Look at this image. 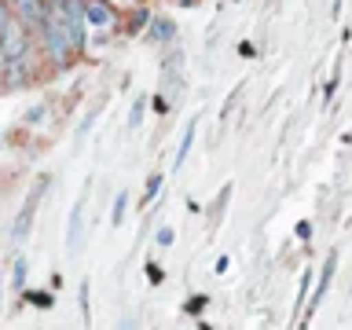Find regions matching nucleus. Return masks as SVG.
<instances>
[{
    "label": "nucleus",
    "mask_w": 352,
    "mask_h": 330,
    "mask_svg": "<svg viewBox=\"0 0 352 330\" xmlns=\"http://www.w3.org/2000/svg\"><path fill=\"white\" fill-rule=\"evenodd\" d=\"M154 242H158V246H162V250H169V246H173V242H176V231H173L169 224H165V228H158V235H154Z\"/></svg>",
    "instance_id": "obj_15"
},
{
    "label": "nucleus",
    "mask_w": 352,
    "mask_h": 330,
    "mask_svg": "<svg viewBox=\"0 0 352 330\" xmlns=\"http://www.w3.org/2000/svg\"><path fill=\"white\" fill-rule=\"evenodd\" d=\"M125 4H132V8H143V4H147V0H125Z\"/></svg>",
    "instance_id": "obj_27"
},
{
    "label": "nucleus",
    "mask_w": 352,
    "mask_h": 330,
    "mask_svg": "<svg viewBox=\"0 0 352 330\" xmlns=\"http://www.w3.org/2000/svg\"><path fill=\"white\" fill-rule=\"evenodd\" d=\"M195 136H198V118L187 121V129H184V136H180V147H176V169L187 162V154H191V147H195Z\"/></svg>",
    "instance_id": "obj_9"
},
{
    "label": "nucleus",
    "mask_w": 352,
    "mask_h": 330,
    "mask_svg": "<svg viewBox=\"0 0 352 330\" xmlns=\"http://www.w3.org/2000/svg\"><path fill=\"white\" fill-rule=\"evenodd\" d=\"M151 103H154V114H169V99H165L162 92H158V96H154V99H151Z\"/></svg>",
    "instance_id": "obj_19"
},
{
    "label": "nucleus",
    "mask_w": 352,
    "mask_h": 330,
    "mask_svg": "<svg viewBox=\"0 0 352 330\" xmlns=\"http://www.w3.org/2000/svg\"><path fill=\"white\" fill-rule=\"evenodd\" d=\"M297 235L308 242V239H312V224H297Z\"/></svg>",
    "instance_id": "obj_25"
},
{
    "label": "nucleus",
    "mask_w": 352,
    "mask_h": 330,
    "mask_svg": "<svg viewBox=\"0 0 352 330\" xmlns=\"http://www.w3.org/2000/svg\"><path fill=\"white\" fill-rule=\"evenodd\" d=\"M162 173H151L147 176V184H143V202H154V198H158V191H162Z\"/></svg>",
    "instance_id": "obj_13"
},
{
    "label": "nucleus",
    "mask_w": 352,
    "mask_h": 330,
    "mask_svg": "<svg viewBox=\"0 0 352 330\" xmlns=\"http://www.w3.org/2000/svg\"><path fill=\"white\" fill-rule=\"evenodd\" d=\"M118 330H140V327H136V316H129V312H125V316L118 319Z\"/></svg>",
    "instance_id": "obj_20"
},
{
    "label": "nucleus",
    "mask_w": 352,
    "mask_h": 330,
    "mask_svg": "<svg viewBox=\"0 0 352 330\" xmlns=\"http://www.w3.org/2000/svg\"><path fill=\"white\" fill-rule=\"evenodd\" d=\"M33 48H37V33L30 26H22L15 19L11 26L0 33V63H19V59H30Z\"/></svg>",
    "instance_id": "obj_2"
},
{
    "label": "nucleus",
    "mask_w": 352,
    "mask_h": 330,
    "mask_svg": "<svg viewBox=\"0 0 352 330\" xmlns=\"http://www.w3.org/2000/svg\"><path fill=\"white\" fill-rule=\"evenodd\" d=\"M202 305H206V297H202V294H195L191 301H187V312H191V316H198V308H202Z\"/></svg>",
    "instance_id": "obj_21"
},
{
    "label": "nucleus",
    "mask_w": 352,
    "mask_h": 330,
    "mask_svg": "<svg viewBox=\"0 0 352 330\" xmlns=\"http://www.w3.org/2000/svg\"><path fill=\"white\" fill-rule=\"evenodd\" d=\"M147 275H151V283H154V286L162 283V268H158V264H147Z\"/></svg>",
    "instance_id": "obj_23"
},
{
    "label": "nucleus",
    "mask_w": 352,
    "mask_h": 330,
    "mask_svg": "<svg viewBox=\"0 0 352 330\" xmlns=\"http://www.w3.org/2000/svg\"><path fill=\"white\" fill-rule=\"evenodd\" d=\"M44 114H48V110H44V107H37V110H30V114H26V125H37V121H41Z\"/></svg>",
    "instance_id": "obj_22"
},
{
    "label": "nucleus",
    "mask_w": 352,
    "mask_h": 330,
    "mask_svg": "<svg viewBox=\"0 0 352 330\" xmlns=\"http://www.w3.org/2000/svg\"><path fill=\"white\" fill-rule=\"evenodd\" d=\"M151 19H154V15H151L147 8H136V11L129 15V22H125V30H129V33H143V30L151 26Z\"/></svg>",
    "instance_id": "obj_10"
},
{
    "label": "nucleus",
    "mask_w": 352,
    "mask_h": 330,
    "mask_svg": "<svg viewBox=\"0 0 352 330\" xmlns=\"http://www.w3.org/2000/svg\"><path fill=\"white\" fill-rule=\"evenodd\" d=\"M125 213H129V191H118L114 209H110V224L121 228V224H125Z\"/></svg>",
    "instance_id": "obj_11"
},
{
    "label": "nucleus",
    "mask_w": 352,
    "mask_h": 330,
    "mask_svg": "<svg viewBox=\"0 0 352 330\" xmlns=\"http://www.w3.org/2000/svg\"><path fill=\"white\" fill-rule=\"evenodd\" d=\"M143 110H147V96H136L132 99V110H129V132H136L143 125Z\"/></svg>",
    "instance_id": "obj_12"
},
{
    "label": "nucleus",
    "mask_w": 352,
    "mask_h": 330,
    "mask_svg": "<svg viewBox=\"0 0 352 330\" xmlns=\"http://www.w3.org/2000/svg\"><path fill=\"white\" fill-rule=\"evenodd\" d=\"M37 44H41V52L48 55V63L55 66V70H66V66H70V63L77 59V52H74V41H70V33H66L63 19L55 15L52 8L44 11L41 26H37Z\"/></svg>",
    "instance_id": "obj_1"
},
{
    "label": "nucleus",
    "mask_w": 352,
    "mask_h": 330,
    "mask_svg": "<svg viewBox=\"0 0 352 330\" xmlns=\"http://www.w3.org/2000/svg\"><path fill=\"white\" fill-rule=\"evenodd\" d=\"M334 272H338V253H327V261H323V275H319V283H316V294H312V301H308V312H305V323H308V316L319 308V301L327 297L330 290V279H334Z\"/></svg>",
    "instance_id": "obj_8"
},
{
    "label": "nucleus",
    "mask_w": 352,
    "mask_h": 330,
    "mask_svg": "<svg viewBox=\"0 0 352 330\" xmlns=\"http://www.w3.org/2000/svg\"><path fill=\"white\" fill-rule=\"evenodd\" d=\"M202 0H176V8H198Z\"/></svg>",
    "instance_id": "obj_26"
},
{
    "label": "nucleus",
    "mask_w": 352,
    "mask_h": 330,
    "mask_svg": "<svg viewBox=\"0 0 352 330\" xmlns=\"http://www.w3.org/2000/svg\"><path fill=\"white\" fill-rule=\"evenodd\" d=\"M85 19H88V30H114L118 8L110 0H85Z\"/></svg>",
    "instance_id": "obj_3"
},
{
    "label": "nucleus",
    "mask_w": 352,
    "mask_h": 330,
    "mask_svg": "<svg viewBox=\"0 0 352 330\" xmlns=\"http://www.w3.org/2000/svg\"><path fill=\"white\" fill-rule=\"evenodd\" d=\"M143 37H147V44L169 48V44H176V19H169V15H154L151 26L143 30Z\"/></svg>",
    "instance_id": "obj_6"
},
{
    "label": "nucleus",
    "mask_w": 352,
    "mask_h": 330,
    "mask_svg": "<svg viewBox=\"0 0 352 330\" xmlns=\"http://www.w3.org/2000/svg\"><path fill=\"white\" fill-rule=\"evenodd\" d=\"M11 286L26 290V257H15V272H11Z\"/></svg>",
    "instance_id": "obj_14"
},
{
    "label": "nucleus",
    "mask_w": 352,
    "mask_h": 330,
    "mask_svg": "<svg viewBox=\"0 0 352 330\" xmlns=\"http://www.w3.org/2000/svg\"><path fill=\"white\" fill-rule=\"evenodd\" d=\"M26 297H30V301L37 305V308H52V294H41V290H33V294H26Z\"/></svg>",
    "instance_id": "obj_17"
},
{
    "label": "nucleus",
    "mask_w": 352,
    "mask_h": 330,
    "mask_svg": "<svg viewBox=\"0 0 352 330\" xmlns=\"http://www.w3.org/2000/svg\"><path fill=\"white\" fill-rule=\"evenodd\" d=\"M0 301H4V279H0Z\"/></svg>",
    "instance_id": "obj_28"
},
{
    "label": "nucleus",
    "mask_w": 352,
    "mask_h": 330,
    "mask_svg": "<svg viewBox=\"0 0 352 330\" xmlns=\"http://www.w3.org/2000/svg\"><path fill=\"white\" fill-rule=\"evenodd\" d=\"M85 202H88V184H85V195L74 202L70 209V231H66V250L77 253L81 250V231H85Z\"/></svg>",
    "instance_id": "obj_7"
},
{
    "label": "nucleus",
    "mask_w": 352,
    "mask_h": 330,
    "mask_svg": "<svg viewBox=\"0 0 352 330\" xmlns=\"http://www.w3.org/2000/svg\"><path fill=\"white\" fill-rule=\"evenodd\" d=\"M44 187H48V176H41V180H37L33 195L26 198V206H22V213H19V220H15V228H11V239H15V242L26 239V231H30V224H33V213H37V202H41V191H44Z\"/></svg>",
    "instance_id": "obj_5"
},
{
    "label": "nucleus",
    "mask_w": 352,
    "mask_h": 330,
    "mask_svg": "<svg viewBox=\"0 0 352 330\" xmlns=\"http://www.w3.org/2000/svg\"><path fill=\"white\" fill-rule=\"evenodd\" d=\"M4 4L11 8V15H15L22 26H30L33 33H37L44 11H48V0H4Z\"/></svg>",
    "instance_id": "obj_4"
},
{
    "label": "nucleus",
    "mask_w": 352,
    "mask_h": 330,
    "mask_svg": "<svg viewBox=\"0 0 352 330\" xmlns=\"http://www.w3.org/2000/svg\"><path fill=\"white\" fill-rule=\"evenodd\" d=\"M308 290H312V272H305V279H301V294H297V308H305V305H308Z\"/></svg>",
    "instance_id": "obj_16"
},
{
    "label": "nucleus",
    "mask_w": 352,
    "mask_h": 330,
    "mask_svg": "<svg viewBox=\"0 0 352 330\" xmlns=\"http://www.w3.org/2000/svg\"><path fill=\"white\" fill-rule=\"evenodd\" d=\"M11 22H15V15H11V8L4 4V0H0V33H4V30L11 26Z\"/></svg>",
    "instance_id": "obj_18"
},
{
    "label": "nucleus",
    "mask_w": 352,
    "mask_h": 330,
    "mask_svg": "<svg viewBox=\"0 0 352 330\" xmlns=\"http://www.w3.org/2000/svg\"><path fill=\"white\" fill-rule=\"evenodd\" d=\"M239 55H246V59H253V55H257V48H253L250 41H242V44H239Z\"/></svg>",
    "instance_id": "obj_24"
}]
</instances>
